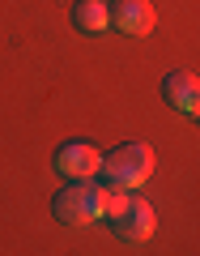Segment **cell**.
<instances>
[{
  "mask_svg": "<svg viewBox=\"0 0 200 256\" xmlns=\"http://www.w3.org/2000/svg\"><path fill=\"white\" fill-rule=\"evenodd\" d=\"M98 175L107 184H119V188L137 192L141 184L154 175V150H149L145 141H124V146H115L111 154H102Z\"/></svg>",
  "mask_w": 200,
  "mask_h": 256,
  "instance_id": "1",
  "label": "cell"
},
{
  "mask_svg": "<svg viewBox=\"0 0 200 256\" xmlns=\"http://www.w3.org/2000/svg\"><path fill=\"white\" fill-rule=\"evenodd\" d=\"M51 214H55V222H64V226H90V222H98V218H102L98 184H90V180H68V184L51 196Z\"/></svg>",
  "mask_w": 200,
  "mask_h": 256,
  "instance_id": "2",
  "label": "cell"
},
{
  "mask_svg": "<svg viewBox=\"0 0 200 256\" xmlns=\"http://www.w3.org/2000/svg\"><path fill=\"white\" fill-rule=\"evenodd\" d=\"M154 226H158L154 205H149L145 196H137V192H132V201L124 205V214L111 218V230H115V239H124V244H145V239L154 235Z\"/></svg>",
  "mask_w": 200,
  "mask_h": 256,
  "instance_id": "3",
  "label": "cell"
},
{
  "mask_svg": "<svg viewBox=\"0 0 200 256\" xmlns=\"http://www.w3.org/2000/svg\"><path fill=\"white\" fill-rule=\"evenodd\" d=\"M98 162H102V154L90 141H64L51 154V166L64 180H94V175H98Z\"/></svg>",
  "mask_w": 200,
  "mask_h": 256,
  "instance_id": "4",
  "label": "cell"
},
{
  "mask_svg": "<svg viewBox=\"0 0 200 256\" xmlns=\"http://www.w3.org/2000/svg\"><path fill=\"white\" fill-rule=\"evenodd\" d=\"M162 98L171 102V111L196 120L200 116V77H192L188 68H171L162 77Z\"/></svg>",
  "mask_w": 200,
  "mask_h": 256,
  "instance_id": "5",
  "label": "cell"
},
{
  "mask_svg": "<svg viewBox=\"0 0 200 256\" xmlns=\"http://www.w3.org/2000/svg\"><path fill=\"white\" fill-rule=\"evenodd\" d=\"M111 26L119 34H132V38H145L154 30V4L149 0H115L111 4Z\"/></svg>",
  "mask_w": 200,
  "mask_h": 256,
  "instance_id": "6",
  "label": "cell"
},
{
  "mask_svg": "<svg viewBox=\"0 0 200 256\" xmlns=\"http://www.w3.org/2000/svg\"><path fill=\"white\" fill-rule=\"evenodd\" d=\"M68 18H73V26L81 30V34H102V30L111 26V4L107 0H73Z\"/></svg>",
  "mask_w": 200,
  "mask_h": 256,
  "instance_id": "7",
  "label": "cell"
},
{
  "mask_svg": "<svg viewBox=\"0 0 200 256\" xmlns=\"http://www.w3.org/2000/svg\"><path fill=\"white\" fill-rule=\"evenodd\" d=\"M98 196H102V218H115V214H124V205L132 201V192L128 188H119V184H107V180H98Z\"/></svg>",
  "mask_w": 200,
  "mask_h": 256,
  "instance_id": "8",
  "label": "cell"
},
{
  "mask_svg": "<svg viewBox=\"0 0 200 256\" xmlns=\"http://www.w3.org/2000/svg\"><path fill=\"white\" fill-rule=\"evenodd\" d=\"M196 120H200V116H196Z\"/></svg>",
  "mask_w": 200,
  "mask_h": 256,
  "instance_id": "9",
  "label": "cell"
}]
</instances>
